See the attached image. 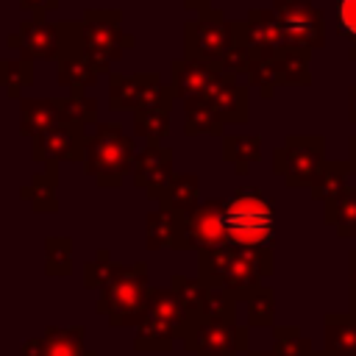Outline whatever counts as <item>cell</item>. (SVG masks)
Returning <instances> with one entry per match:
<instances>
[{
    "mask_svg": "<svg viewBox=\"0 0 356 356\" xmlns=\"http://www.w3.org/2000/svg\"><path fill=\"white\" fill-rule=\"evenodd\" d=\"M275 270L273 248H242L225 245L217 250L197 253V278L206 289H225L239 300L264 284Z\"/></svg>",
    "mask_w": 356,
    "mask_h": 356,
    "instance_id": "1",
    "label": "cell"
},
{
    "mask_svg": "<svg viewBox=\"0 0 356 356\" xmlns=\"http://www.w3.org/2000/svg\"><path fill=\"white\" fill-rule=\"evenodd\" d=\"M136 153L139 150L134 145V136H128L120 122H97L86 139L83 172L97 186L117 189L125 181V175L134 170Z\"/></svg>",
    "mask_w": 356,
    "mask_h": 356,
    "instance_id": "2",
    "label": "cell"
},
{
    "mask_svg": "<svg viewBox=\"0 0 356 356\" xmlns=\"http://www.w3.org/2000/svg\"><path fill=\"white\" fill-rule=\"evenodd\" d=\"M195 320L178 300L172 289H150L147 309L134 334V350L139 353H167L189 331Z\"/></svg>",
    "mask_w": 356,
    "mask_h": 356,
    "instance_id": "3",
    "label": "cell"
},
{
    "mask_svg": "<svg viewBox=\"0 0 356 356\" xmlns=\"http://www.w3.org/2000/svg\"><path fill=\"white\" fill-rule=\"evenodd\" d=\"M225 231L231 245L273 248L275 209L259 192V186H239L225 200Z\"/></svg>",
    "mask_w": 356,
    "mask_h": 356,
    "instance_id": "4",
    "label": "cell"
},
{
    "mask_svg": "<svg viewBox=\"0 0 356 356\" xmlns=\"http://www.w3.org/2000/svg\"><path fill=\"white\" fill-rule=\"evenodd\" d=\"M136 39L122 33V14L117 8H89L78 22V53L97 75L111 70V61L122 58V50L134 47Z\"/></svg>",
    "mask_w": 356,
    "mask_h": 356,
    "instance_id": "5",
    "label": "cell"
},
{
    "mask_svg": "<svg viewBox=\"0 0 356 356\" xmlns=\"http://www.w3.org/2000/svg\"><path fill=\"white\" fill-rule=\"evenodd\" d=\"M147 295H150L147 264L145 261L122 264V270L114 275V281L100 289L95 309H97V314H106L108 325H114V328L139 325V320L147 309Z\"/></svg>",
    "mask_w": 356,
    "mask_h": 356,
    "instance_id": "6",
    "label": "cell"
},
{
    "mask_svg": "<svg viewBox=\"0 0 356 356\" xmlns=\"http://www.w3.org/2000/svg\"><path fill=\"white\" fill-rule=\"evenodd\" d=\"M8 47L19 50V58H47L61 61L78 53V22H47V19H25L14 36H8Z\"/></svg>",
    "mask_w": 356,
    "mask_h": 356,
    "instance_id": "7",
    "label": "cell"
},
{
    "mask_svg": "<svg viewBox=\"0 0 356 356\" xmlns=\"http://www.w3.org/2000/svg\"><path fill=\"white\" fill-rule=\"evenodd\" d=\"M325 164V136L320 134H292L273 150V172L284 178L286 186H306L317 181Z\"/></svg>",
    "mask_w": 356,
    "mask_h": 356,
    "instance_id": "8",
    "label": "cell"
},
{
    "mask_svg": "<svg viewBox=\"0 0 356 356\" xmlns=\"http://www.w3.org/2000/svg\"><path fill=\"white\" fill-rule=\"evenodd\" d=\"M234 42H236L234 22L225 19L222 11H217L214 6L200 11L197 19H189L184 25V56L192 61L217 67Z\"/></svg>",
    "mask_w": 356,
    "mask_h": 356,
    "instance_id": "9",
    "label": "cell"
},
{
    "mask_svg": "<svg viewBox=\"0 0 356 356\" xmlns=\"http://www.w3.org/2000/svg\"><path fill=\"white\" fill-rule=\"evenodd\" d=\"M181 345L184 350L197 356H239L250 350V334L248 325L239 323L197 317L181 337Z\"/></svg>",
    "mask_w": 356,
    "mask_h": 356,
    "instance_id": "10",
    "label": "cell"
},
{
    "mask_svg": "<svg viewBox=\"0 0 356 356\" xmlns=\"http://www.w3.org/2000/svg\"><path fill=\"white\" fill-rule=\"evenodd\" d=\"M175 92L170 83H161L156 72L136 75H108V108L111 111H139L147 106H172Z\"/></svg>",
    "mask_w": 356,
    "mask_h": 356,
    "instance_id": "11",
    "label": "cell"
},
{
    "mask_svg": "<svg viewBox=\"0 0 356 356\" xmlns=\"http://www.w3.org/2000/svg\"><path fill=\"white\" fill-rule=\"evenodd\" d=\"M273 14L284 31L286 44L309 53L325 44V19L317 6L306 0H273Z\"/></svg>",
    "mask_w": 356,
    "mask_h": 356,
    "instance_id": "12",
    "label": "cell"
},
{
    "mask_svg": "<svg viewBox=\"0 0 356 356\" xmlns=\"http://www.w3.org/2000/svg\"><path fill=\"white\" fill-rule=\"evenodd\" d=\"M184 234H186L189 250H195V253H206V250L231 245L228 231H225V200H220V197L203 200L184 220Z\"/></svg>",
    "mask_w": 356,
    "mask_h": 356,
    "instance_id": "13",
    "label": "cell"
},
{
    "mask_svg": "<svg viewBox=\"0 0 356 356\" xmlns=\"http://www.w3.org/2000/svg\"><path fill=\"white\" fill-rule=\"evenodd\" d=\"M225 70L214 67V64H203V61H192L186 56L175 58L170 64V86L175 92V100H186V97H211L217 92V86L225 81Z\"/></svg>",
    "mask_w": 356,
    "mask_h": 356,
    "instance_id": "14",
    "label": "cell"
},
{
    "mask_svg": "<svg viewBox=\"0 0 356 356\" xmlns=\"http://www.w3.org/2000/svg\"><path fill=\"white\" fill-rule=\"evenodd\" d=\"M86 125L78 122H67L56 131H47L42 136L33 139L31 145V156L33 161H44V164H58V161H83V150H86Z\"/></svg>",
    "mask_w": 356,
    "mask_h": 356,
    "instance_id": "15",
    "label": "cell"
},
{
    "mask_svg": "<svg viewBox=\"0 0 356 356\" xmlns=\"http://www.w3.org/2000/svg\"><path fill=\"white\" fill-rule=\"evenodd\" d=\"M134 184L139 189H145V195L150 200H159L161 192L167 189V184L172 181L175 175V167H172V150L164 147L161 142H147L136 159H134Z\"/></svg>",
    "mask_w": 356,
    "mask_h": 356,
    "instance_id": "16",
    "label": "cell"
},
{
    "mask_svg": "<svg viewBox=\"0 0 356 356\" xmlns=\"http://www.w3.org/2000/svg\"><path fill=\"white\" fill-rule=\"evenodd\" d=\"M234 36L242 42L253 56H267L270 50L286 44L284 31L273 14V8H250L245 19H234Z\"/></svg>",
    "mask_w": 356,
    "mask_h": 356,
    "instance_id": "17",
    "label": "cell"
},
{
    "mask_svg": "<svg viewBox=\"0 0 356 356\" xmlns=\"http://www.w3.org/2000/svg\"><path fill=\"white\" fill-rule=\"evenodd\" d=\"M67 125L64 97H22L19 103V134L36 139L47 131Z\"/></svg>",
    "mask_w": 356,
    "mask_h": 356,
    "instance_id": "18",
    "label": "cell"
},
{
    "mask_svg": "<svg viewBox=\"0 0 356 356\" xmlns=\"http://www.w3.org/2000/svg\"><path fill=\"white\" fill-rule=\"evenodd\" d=\"M83 337H86L83 325H70V328L50 325L42 337L28 339L22 345V356H86Z\"/></svg>",
    "mask_w": 356,
    "mask_h": 356,
    "instance_id": "19",
    "label": "cell"
},
{
    "mask_svg": "<svg viewBox=\"0 0 356 356\" xmlns=\"http://www.w3.org/2000/svg\"><path fill=\"white\" fill-rule=\"evenodd\" d=\"M145 248L147 250H189L186 245V234H184V217L172 214L167 209H156L147 214L145 220Z\"/></svg>",
    "mask_w": 356,
    "mask_h": 356,
    "instance_id": "20",
    "label": "cell"
},
{
    "mask_svg": "<svg viewBox=\"0 0 356 356\" xmlns=\"http://www.w3.org/2000/svg\"><path fill=\"white\" fill-rule=\"evenodd\" d=\"M209 103L217 106L225 125L228 122H248V117H250V86L228 72L225 81L217 86V92L209 97Z\"/></svg>",
    "mask_w": 356,
    "mask_h": 356,
    "instance_id": "21",
    "label": "cell"
},
{
    "mask_svg": "<svg viewBox=\"0 0 356 356\" xmlns=\"http://www.w3.org/2000/svg\"><path fill=\"white\" fill-rule=\"evenodd\" d=\"M156 203L186 220L200 206V178L195 172H175Z\"/></svg>",
    "mask_w": 356,
    "mask_h": 356,
    "instance_id": "22",
    "label": "cell"
},
{
    "mask_svg": "<svg viewBox=\"0 0 356 356\" xmlns=\"http://www.w3.org/2000/svg\"><path fill=\"white\" fill-rule=\"evenodd\" d=\"M323 350L334 356H356V314H334L323 317Z\"/></svg>",
    "mask_w": 356,
    "mask_h": 356,
    "instance_id": "23",
    "label": "cell"
},
{
    "mask_svg": "<svg viewBox=\"0 0 356 356\" xmlns=\"http://www.w3.org/2000/svg\"><path fill=\"white\" fill-rule=\"evenodd\" d=\"M273 64H275V81L278 86H309L312 72H309V50L281 44L273 50Z\"/></svg>",
    "mask_w": 356,
    "mask_h": 356,
    "instance_id": "24",
    "label": "cell"
},
{
    "mask_svg": "<svg viewBox=\"0 0 356 356\" xmlns=\"http://www.w3.org/2000/svg\"><path fill=\"white\" fill-rule=\"evenodd\" d=\"M184 134L197 136V134H211V136H225V120L217 111L214 103L206 97H186L184 100Z\"/></svg>",
    "mask_w": 356,
    "mask_h": 356,
    "instance_id": "25",
    "label": "cell"
},
{
    "mask_svg": "<svg viewBox=\"0 0 356 356\" xmlns=\"http://www.w3.org/2000/svg\"><path fill=\"white\" fill-rule=\"evenodd\" d=\"M323 220L339 239H356V181L339 197L323 203Z\"/></svg>",
    "mask_w": 356,
    "mask_h": 356,
    "instance_id": "26",
    "label": "cell"
},
{
    "mask_svg": "<svg viewBox=\"0 0 356 356\" xmlns=\"http://www.w3.org/2000/svg\"><path fill=\"white\" fill-rule=\"evenodd\" d=\"M353 181H356V172L348 161H325L317 181L312 184V200L328 203V200L339 197Z\"/></svg>",
    "mask_w": 356,
    "mask_h": 356,
    "instance_id": "27",
    "label": "cell"
},
{
    "mask_svg": "<svg viewBox=\"0 0 356 356\" xmlns=\"http://www.w3.org/2000/svg\"><path fill=\"white\" fill-rule=\"evenodd\" d=\"M222 159L234 164L239 175L250 172V164L261 159V136L259 134H225L222 136Z\"/></svg>",
    "mask_w": 356,
    "mask_h": 356,
    "instance_id": "28",
    "label": "cell"
},
{
    "mask_svg": "<svg viewBox=\"0 0 356 356\" xmlns=\"http://www.w3.org/2000/svg\"><path fill=\"white\" fill-rule=\"evenodd\" d=\"M56 186H58V164H44V172L33 175V181L22 189V197L33 206V211L53 214V211H58Z\"/></svg>",
    "mask_w": 356,
    "mask_h": 356,
    "instance_id": "29",
    "label": "cell"
},
{
    "mask_svg": "<svg viewBox=\"0 0 356 356\" xmlns=\"http://www.w3.org/2000/svg\"><path fill=\"white\" fill-rule=\"evenodd\" d=\"M56 64H58L56 67L58 70V83L64 89H70V95H81L86 86H95L97 83L95 67L86 58H81V56H67V58H61Z\"/></svg>",
    "mask_w": 356,
    "mask_h": 356,
    "instance_id": "30",
    "label": "cell"
},
{
    "mask_svg": "<svg viewBox=\"0 0 356 356\" xmlns=\"http://www.w3.org/2000/svg\"><path fill=\"white\" fill-rule=\"evenodd\" d=\"M170 108L172 106H147L134 111V134L145 142H161L170 134Z\"/></svg>",
    "mask_w": 356,
    "mask_h": 356,
    "instance_id": "31",
    "label": "cell"
},
{
    "mask_svg": "<svg viewBox=\"0 0 356 356\" xmlns=\"http://www.w3.org/2000/svg\"><path fill=\"white\" fill-rule=\"evenodd\" d=\"M248 325H275V292L267 284H259L245 298Z\"/></svg>",
    "mask_w": 356,
    "mask_h": 356,
    "instance_id": "32",
    "label": "cell"
},
{
    "mask_svg": "<svg viewBox=\"0 0 356 356\" xmlns=\"http://www.w3.org/2000/svg\"><path fill=\"white\" fill-rule=\"evenodd\" d=\"M33 83V61L28 58H3L0 61V86L8 97H19L25 86Z\"/></svg>",
    "mask_w": 356,
    "mask_h": 356,
    "instance_id": "33",
    "label": "cell"
},
{
    "mask_svg": "<svg viewBox=\"0 0 356 356\" xmlns=\"http://www.w3.org/2000/svg\"><path fill=\"white\" fill-rule=\"evenodd\" d=\"M120 270H122V264L114 261L106 248H100V250L95 253V259L83 264V286H86V289H103V286H108V284L114 281V275H117Z\"/></svg>",
    "mask_w": 356,
    "mask_h": 356,
    "instance_id": "34",
    "label": "cell"
},
{
    "mask_svg": "<svg viewBox=\"0 0 356 356\" xmlns=\"http://www.w3.org/2000/svg\"><path fill=\"white\" fill-rule=\"evenodd\" d=\"M170 289L178 295V300L184 303V309L189 312L192 320H197L203 314V303H206V286L200 284V278H186L181 273H175L170 278Z\"/></svg>",
    "mask_w": 356,
    "mask_h": 356,
    "instance_id": "35",
    "label": "cell"
},
{
    "mask_svg": "<svg viewBox=\"0 0 356 356\" xmlns=\"http://www.w3.org/2000/svg\"><path fill=\"white\" fill-rule=\"evenodd\" d=\"M273 350L278 356H314L312 339L303 337L300 325H273Z\"/></svg>",
    "mask_w": 356,
    "mask_h": 356,
    "instance_id": "36",
    "label": "cell"
},
{
    "mask_svg": "<svg viewBox=\"0 0 356 356\" xmlns=\"http://www.w3.org/2000/svg\"><path fill=\"white\" fill-rule=\"evenodd\" d=\"M44 250H47V261H44L47 275L72 273V239L70 236H50L44 242Z\"/></svg>",
    "mask_w": 356,
    "mask_h": 356,
    "instance_id": "37",
    "label": "cell"
},
{
    "mask_svg": "<svg viewBox=\"0 0 356 356\" xmlns=\"http://www.w3.org/2000/svg\"><path fill=\"white\" fill-rule=\"evenodd\" d=\"M236 295L225 292V289H206V303H203V314L209 320H225V323H236Z\"/></svg>",
    "mask_w": 356,
    "mask_h": 356,
    "instance_id": "38",
    "label": "cell"
},
{
    "mask_svg": "<svg viewBox=\"0 0 356 356\" xmlns=\"http://www.w3.org/2000/svg\"><path fill=\"white\" fill-rule=\"evenodd\" d=\"M64 114H67V122L92 125V122H97V103L92 97H86L83 92L70 95V97H64Z\"/></svg>",
    "mask_w": 356,
    "mask_h": 356,
    "instance_id": "39",
    "label": "cell"
},
{
    "mask_svg": "<svg viewBox=\"0 0 356 356\" xmlns=\"http://www.w3.org/2000/svg\"><path fill=\"white\" fill-rule=\"evenodd\" d=\"M337 22L342 36L350 42L348 58L356 61V0H337Z\"/></svg>",
    "mask_w": 356,
    "mask_h": 356,
    "instance_id": "40",
    "label": "cell"
},
{
    "mask_svg": "<svg viewBox=\"0 0 356 356\" xmlns=\"http://www.w3.org/2000/svg\"><path fill=\"white\" fill-rule=\"evenodd\" d=\"M250 64H253V53L242 42H234L231 50L222 56V61L217 67L225 70V72H231V75H236V78H245L248 70H250Z\"/></svg>",
    "mask_w": 356,
    "mask_h": 356,
    "instance_id": "41",
    "label": "cell"
},
{
    "mask_svg": "<svg viewBox=\"0 0 356 356\" xmlns=\"http://www.w3.org/2000/svg\"><path fill=\"white\" fill-rule=\"evenodd\" d=\"M19 6H22L25 11H31L36 19H44L47 11L58 8V0H19Z\"/></svg>",
    "mask_w": 356,
    "mask_h": 356,
    "instance_id": "42",
    "label": "cell"
},
{
    "mask_svg": "<svg viewBox=\"0 0 356 356\" xmlns=\"http://www.w3.org/2000/svg\"><path fill=\"white\" fill-rule=\"evenodd\" d=\"M348 120L356 125V83H353L350 92H348Z\"/></svg>",
    "mask_w": 356,
    "mask_h": 356,
    "instance_id": "43",
    "label": "cell"
},
{
    "mask_svg": "<svg viewBox=\"0 0 356 356\" xmlns=\"http://www.w3.org/2000/svg\"><path fill=\"white\" fill-rule=\"evenodd\" d=\"M184 6L189 8V11H206V8H211V0H184Z\"/></svg>",
    "mask_w": 356,
    "mask_h": 356,
    "instance_id": "44",
    "label": "cell"
},
{
    "mask_svg": "<svg viewBox=\"0 0 356 356\" xmlns=\"http://www.w3.org/2000/svg\"><path fill=\"white\" fill-rule=\"evenodd\" d=\"M348 164H350L353 172H356V134L348 139Z\"/></svg>",
    "mask_w": 356,
    "mask_h": 356,
    "instance_id": "45",
    "label": "cell"
},
{
    "mask_svg": "<svg viewBox=\"0 0 356 356\" xmlns=\"http://www.w3.org/2000/svg\"><path fill=\"white\" fill-rule=\"evenodd\" d=\"M348 300H350V314H356V284H350V289H348Z\"/></svg>",
    "mask_w": 356,
    "mask_h": 356,
    "instance_id": "46",
    "label": "cell"
},
{
    "mask_svg": "<svg viewBox=\"0 0 356 356\" xmlns=\"http://www.w3.org/2000/svg\"><path fill=\"white\" fill-rule=\"evenodd\" d=\"M248 356H278V353L270 348V350H248Z\"/></svg>",
    "mask_w": 356,
    "mask_h": 356,
    "instance_id": "47",
    "label": "cell"
},
{
    "mask_svg": "<svg viewBox=\"0 0 356 356\" xmlns=\"http://www.w3.org/2000/svg\"><path fill=\"white\" fill-rule=\"evenodd\" d=\"M314 356H334V353H328V350H314Z\"/></svg>",
    "mask_w": 356,
    "mask_h": 356,
    "instance_id": "48",
    "label": "cell"
},
{
    "mask_svg": "<svg viewBox=\"0 0 356 356\" xmlns=\"http://www.w3.org/2000/svg\"><path fill=\"white\" fill-rule=\"evenodd\" d=\"M86 356H97V353H95V350H86Z\"/></svg>",
    "mask_w": 356,
    "mask_h": 356,
    "instance_id": "49",
    "label": "cell"
}]
</instances>
